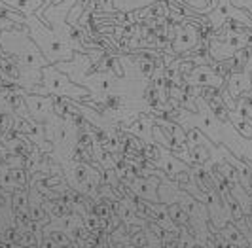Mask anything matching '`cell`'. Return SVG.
Here are the masks:
<instances>
[{"mask_svg": "<svg viewBox=\"0 0 252 248\" xmlns=\"http://www.w3.org/2000/svg\"><path fill=\"white\" fill-rule=\"evenodd\" d=\"M0 48L15 64H21L27 68L40 70L42 66L50 64V61L38 48L36 42L29 36L25 27L4 29L0 32Z\"/></svg>", "mask_w": 252, "mask_h": 248, "instance_id": "cell-1", "label": "cell"}, {"mask_svg": "<svg viewBox=\"0 0 252 248\" xmlns=\"http://www.w3.org/2000/svg\"><path fill=\"white\" fill-rule=\"evenodd\" d=\"M40 72H42V87H44L46 95H57V97H66V99H78V100L86 99L89 95L88 89H84V87H80L78 84H74L53 62L42 66Z\"/></svg>", "mask_w": 252, "mask_h": 248, "instance_id": "cell-2", "label": "cell"}, {"mask_svg": "<svg viewBox=\"0 0 252 248\" xmlns=\"http://www.w3.org/2000/svg\"><path fill=\"white\" fill-rule=\"evenodd\" d=\"M201 40V34H199V27L193 25V23H182V25L177 27L175 31V36H173V51L177 55H182V53H188L193 48H197Z\"/></svg>", "mask_w": 252, "mask_h": 248, "instance_id": "cell-3", "label": "cell"}, {"mask_svg": "<svg viewBox=\"0 0 252 248\" xmlns=\"http://www.w3.org/2000/svg\"><path fill=\"white\" fill-rule=\"evenodd\" d=\"M25 102L29 108V116L34 118L36 122L50 120L55 112L53 97L51 95H40V93H25Z\"/></svg>", "mask_w": 252, "mask_h": 248, "instance_id": "cell-4", "label": "cell"}, {"mask_svg": "<svg viewBox=\"0 0 252 248\" xmlns=\"http://www.w3.org/2000/svg\"><path fill=\"white\" fill-rule=\"evenodd\" d=\"M186 82L193 84V86H203V87H211V89H220L224 86V78L215 72L211 66L207 64H199V66H193L186 74Z\"/></svg>", "mask_w": 252, "mask_h": 248, "instance_id": "cell-5", "label": "cell"}, {"mask_svg": "<svg viewBox=\"0 0 252 248\" xmlns=\"http://www.w3.org/2000/svg\"><path fill=\"white\" fill-rule=\"evenodd\" d=\"M131 189L142 199H150L154 203H158V178H135L131 182Z\"/></svg>", "mask_w": 252, "mask_h": 248, "instance_id": "cell-6", "label": "cell"}, {"mask_svg": "<svg viewBox=\"0 0 252 248\" xmlns=\"http://www.w3.org/2000/svg\"><path fill=\"white\" fill-rule=\"evenodd\" d=\"M2 2L23 15H34L38 10H42L48 4V0H2Z\"/></svg>", "mask_w": 252, "mask_h": 248, "instance_id": "cell-7", "label": "cell"}, {"mask_svg": "<svg viewBox=\"0 0 252 248\" xmlns=\"http://www.w3.org/2000/svg\"><path fill=\"white\" fill-rule=\"evenodd\" d=\"M12 207L17 218H27L29 212V187H17L12 193Z\"/></svg>", "mask_w": 252, "mask_h": 248, "instance_id": "cell-8", "label": "cell"}, {"mask_svg": "<svg viewBox=\"0 0 252 248\" xmlns=\"http://www.w3.org/2000/svg\"><path fill=\"white\" fill-rule=\"evenodd\" d=\"M159 161H161V165H159V167H161V169H165V173L169 174V176H177L178 167H177V159H175L173 155L159 152Z\"/></svg>", "mask_w": 252, "mask_h": 248, "instance_id": "cell-9", "label": "cell"}, {"mask_svg": "<svg viewBox=\"0 0 252 248\" xmlns=\"http://www.w3.org/2000/svg\"><path fill=\"white\" fill-rule=\"evenodd\" d=\"M167 212H169V218H171V222L173 223H178V225L188 223V211H184L182 207H178V205H171Z\"/></svg>", "mask_w": 252, "mask_h": 248, "instance_id": "cell-10", "label": "cell"}, {"mask_svg": "<svg viewBox=\"0 0 252 248\" xmlns=\"http://www.w3.org/2000/svg\"><path fill=\"white\" fill-rule=\"evenodd\" d=\"M224 241H229L231 245H239V243H243V235L235 229L233 223H226V227H224Z\"/></svg>", "mask_w": 252, "mask_h": 248, "instance_id": "cell-11", "label": "cell"}, {"mask_svg": "<svg viewBox=\"0 0 252 248\" xmlns=\"http://www.w3.org/2000/svg\"><path fill=\"white\" fill-rule=\"evenodd\" d=\"M191 159L201 165V163L209 159V150L205 148L203 144H191Z\"/></svg>", "mask_w": 252, "mask_h": 248, "instance_id": "cell-12", "label": "cell"}, {"mask_svg": "<svg viewBox=\"0 0 252 248\" xmlns=\"http://www.w3.org/2000/svg\"><path fill=\"white\" fill-rule=\"evenodd\" d=\"M186 140H188L189 144H207V140H205V137L201 135L199 129H191L186 135Z\"/></svg>", "mask_w": 252, "mask_h": 248, "instance_id": "cell-13", "label": "cell"}, {"mask_svg": "<svg viewBox=\"0 0 252 248\" xmlns=\"http://www.w3.org/2000/svg\"><path fill=\"white\" fill-rule=\"evenodd\" d=\"M182 2L188 4V6H191V8L197 10V12H205L207 6H209V0H182Z\"/></svg>", "mask_w": 252, "mask_h": 248, "instance_id": "cell-14", "label": "cell"}, {"mask_svg": "<svg viewBox=\"0 0 252 248\" xmlns=\"http://www.w3.org/2000/svg\"><path fill=\"white\" fill-rule=\"evenodd\" d=\"M231 4L235 8H241V10H247V12L252 15V0H231Z\"/></svg>", "mask_w": 252, "mask_h": 248, "instance_id": "cell-15", "label": "cell"}, {"mask_svg": "<svg viewBox=\"0 0 252 248\" xmlns=\"http://www.w3.org/2000/svg\"><path fill=\"white\" fill-rule=\"evenodd\" d=\"M237 129H239V131L243 133V135H245V137H252V129L247 124L239 122V124H237Z\"/></svg>", "mask_w": 252, "mask_h": 248, "instance_id": "cell-16", "label": "cell"}, {"mask_svg": "<svg viewBox=\"0 0 252 248\" xmlns=\"http://www.w3.org/2000/svg\"><path fill=\"white\" fill-rule=\"evenodd\" d=\"M177 180L180 184H186L188 182V174L186 173H177Z\"/></svg>", "mask_w": 252, "mask_h": 248, "instance_id": "cell-17", "label": "cell"}]
</instances>
